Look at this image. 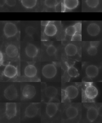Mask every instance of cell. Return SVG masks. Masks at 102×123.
<instances>
[{
    "label": "cell",
    "instance_id": "29",
    "mask_svg": "<svg viewBox=\"0 0 102 123\" xmlns=\"http://www.w3.org/2000/svg\"><path fill=\"white\" fill-rule=\"evenodd\" d=\"M82 36L80 33H76L75 34L72 36L71 41H81Z\"/></svg>",
    "mask_w": 102,
    "mask_h": 123
},
{
    "label": "cell",
    "instance_id": "25",
    "mask_svg": "<svg viewBox=\"0 0 102 123\" xmlns=\"http://www.w3.org/2000/svg\"><path fill=\"white\" fill-rule=\"evenodd\" d=\"M66 35L70 36H73L76 33L75 29L73 25H71L67 27L65 31Z\"/></svg>",
    "mask_w": 102,
    "mask_h": 123
},
{
    "label": "cell",
    "instance_id": "10",
    "mask_svg": "<svg viewBox=\"0 0 102 123\" xmlns=\"http://www.w3.org/2000/svg\"><path fill=\"white\" fill-rule=\"evenodd\" d=\"M58 104L55 103L49 102L46 107V113L49 117L54 116L57 112L58 110Z\"/></svg>",
    "mask_w": 102,
    "mask_h": 123
},
{
    "label": "cell",
    "instance_id": "14",
    "mask_svg": "<svg viewBox=\"0 0 102 123\" xmlns=\"http://www.w3.org/2000/svg\"><path fill=\"white\" fill-rule=\"evenodd\" d=\"M5 52L6 55L10 58H15L18 54V50L17 47L13 44H10L6 47Z\"/></svg>",
    "mask_w": 102,
    "mask_h": 123
},
{
    "label": "cell",
    "instance_id": "39",
    "mask_svg": "<svg viewBox=\"0 0 102 123\" xmlns=\"http://www.w3.org/2000/svg\"><path fill=\"white\" fill-rule=\"evenodd\" d=\"M6 4V0H0V7H3Z\"/></svg>",
    "mask_w": 102,
    "mask_h": 123
},
{
    "label": "cell",
    "instance_id": "12",
    "mask_svg": "<svg viewBox=\"0 0 102 123\" xmlns=\"http://www.w3.org/2000/svg\"><path fill=\"white\" fill-rule=\"evenodd\" d=\"M98 110L93 107H91L88 108L86 113L87 119L90 122L95 121L98 117Z\"/></svg>",
    "mask_w": 102,
    "mask_h": 123
},
{
    "label": "cell",
    "instance_id": "18",
    "mask_svg": "<svg viewBox=\"0 0 102 123\" xmlns=\"http://www.w3.org/2000/svg\"><path fill=\"white\" fill-rule=\"evenodd\" d=\"M65 114L69 119H73L75 118L78 114L77 109L74 106H70L66 109Z\"/></svg>",
    "mask_w": 102,
    "mask_h": 123
},
{
    "label": "cell",
    "instance_id": "15",
    "mask_svg": "<svg viewBox=\"0 0 102 123\" xmlns=\"http://www.w3.org/2000/svg\"><path fill=\"white\" fill-rule=\"evenodd\" d=\"M51 22L50 21V23L45 27L44 33L48 36L53 37L56 34L58 29L56 26Z\"/></svg>",
    "mask_w": 102,
    "mask_h": 123
},
{
    "label": "cell",
    "instance_id": "38",
    "mask_svg": "<svg viewBox=\"0 0 102 123\" xmlns=\"http://www.w3.org/2000/svg\"><path fill=\"white\" fill-rule=\"evenodd\" d=\"M43 43L45 46L48 47V46H50L51 45H52V43L51 41H48L46 40L45 41H43Z\"/></svg>",
    "mask_w": 102,
    "mask_h": 123
},
{
    "label": "cell",
    "instance_id": "35",
    "mask_svg": "<svg viewBox=\"0 0 102 123\" xmlns=\"http://www.w3.org/2000/svg\"><path fill=\"white\" fill-rule=\"evenodd\" d=\"M49 102H52L55 103L57 104H59V100L58 99H57L56 98H54L52 99H51L49 101Z\"/></svg>",
    "mask_w": 102,
    "mask_h": 123
},
{
    "label": "cell",
    "instance_id": "33",
    "mask_svg": "<svg viewBox=\"0 0 102 123\" xmlns=\"http://www.w3.org/2000/svg\"><path fill=\"white\" fill-rule=\"evenodd\" d=\"M99 41H91L90 42V46L97 47L99 46Z\"/></svg>",
    "mask_w": 102,
    "mask_h": 123
},
{
    "label": "cell",
    "instance_id": "20",
    "mask_svg": "<svg viewBox=\"0 0 102 123\" xmlns=\"http://www.w3.org/2000/svg\"><path fill=\"white\" fill-rule=\"evenodd\" d=\"M58 90L54 86L47 87L45 90V94L47 98L52 99L55 98L58 94Z\"/></svg>",
    "mask_w": 102,
    "mask_h": 123
},
{
    "label": "cell",
    "instance_id": "37",
    "mask_svg": "<svg viewBox=\"0 0 102 123\" xmlns=\"http://www.w3.org/2000/svg\"><path fill=\"white\" fill-rule=\"evenodd\" d=\"M61 12H64L66 11V8L63 2L61 3Z\"/></svg>",
    "mask_w": 102,
    "mask_h": 123
},
{
    "label": "cell",
    "instance_id": "24",
    "mask_svg": "<svg viewBox=\"0 0 102 123\" xmlns=\"http://www.w3.org/2000/svg\"><path fill=\"white\" fill-rule=\"evenodd\" d=\"M99 0H86V3L88 6L92 8H95L99 4Z\"/></svg>",
    "mask_w": 102,
    "mask_h": 123
},
{
    "label": "cell",
    "instance_id": "31",
    "mask_svg": "<svg viewBox=\"0 0 102 123\" xmlns=\"http://www.w3.org/2000/svg\"><path fill=\"white\" fill-rule=\"evenodd\" d=\"M73 26L75 29L76 33H80L82 31L81 23L80 22H78L75 23Z\"/></svg>",
    "mask_w": 102,
    "mask_h": 123
},
{
    "label": "cell",
    "instance_id": "11",
    "mask_svg": "<svg viewBox=\"0 0 102 123\" xmlns=\"http://www.w3.org/2000/svg\"><path fill=\"white\" fill-rule=\"evenodd\" d=\"M25 52L27 55L29 57L34 58L37 55L38 50L35 45L30 43L26 47Z\"/></svg>",
    "mask_w": 102,
    "mask_h": 123
},
{
    "label": "cell",
    "instance_id": "28",
    "mask_svg": "<svg viewBox=\"0 0 102 123\" xmlns=\"http://www.w3.org/2000/svg\"><path fill=\"white\" fill-rule=\"evenodd\" d=\"M87 53L90 55H95L97 53V47H93V46H90L88 48L87 50Z\"/></svg>",
    "mask_w": 102,
    "mask_h": 123
},
{
    "label": "cell",
    "instance_id": "21",
    "mask_svg": "<svg viewBox=\"0 0 102 123\" xmlns=\"http://www.w3.org/2000/svg\"><path fill=\"white\" fill-rule=\"evenodd\" d=\"M63 3L66 9L73 10L77 7L79 4V0H64Z\"/></svg>",
    "mask_w": 102,
    "mask_h": 123
},
{
    "label": "cell",
    "instance_id": "23",
    "mask_svg": "<svg viewBox=\"0 0 102 123\" xmlns=\"http://www.w3.org/2000/svg\"><path fill=\"white\" fill-rule=\"evenodd\" d=\"M67 73L70 77L75 78L78 77L79 75V74L78 72L77 69L73 66L68 67L67 69Z\"/></svg>",
    "mask_w": 102,
    "mask_h": 123
},
{
    "label": "cell",
    "instance_id": "32",
    "mask_svg": "<svg viewBox=\"0 0 102 123\" xmlns=\"http://www.w3.org/2000/svg\"><path fill=\"white\" fill-rule=\"evenodd\" d=\"M16 3V0H6V4L10 7L15 6Z\"/></svg>",
    "mask_w": 102,
    "mask_h": 123
},
{
    "label": "cell",
    "instance_id": "5",
    "mask_svg": "<svg viewBox=\"0 0 102 123\" xmlns=\"http://www.w3.org/2000/svg\"><path fill=\"white\" fill-rule=\"evenodd\" d=\"M85 95L87 99H93L98 95V91L97 88L92 85H88L85 90Z\"/></svg>",
    "mask_w": 102,
    "mask_h": 123
},
{
    "label": "cell",
    "instance_id": "1",
    "mask_svg": "<svg viewBox=\"0 0 102 123\" xmlns=\"http://www.w3.org/2000/svg\"><path fill=\"white\" fill-rule=\"evenodd\" d=\"M57 69L53 64H47L43 67L42 69V75L47 79H51L56 75Z\"/></svg>",
    "mask_w": 102,
    "mask_h": 123
},
{
    "label": "cell",
    "instance_id": "13",
    "mask_svg": "<svg viewBox=\"0 0 102 123\" xmlns=\"http://www.w3.org/2000/svg\"><path fill=\"white\" fill-rule=\"evenodd\" d=\"M87 31L88 34L91 36H96L99 33L100 28L96 23H91L87 27Z\"/></svg>",
    "mask_w": 102,
    "mask_h": 123
},
{
    "label": "cell",
    "instance_id": "26",
    "mask_svg": "<svg viewBox=\"0 0 102 123\" xmlns=\"http://www.w3.org/2000/svg\"><path fill=\"white\" fill-rule=\"evenodd\" d=\"M57 52V49L55 46L53 45H51L50 46L48 47L47 49H46V52L48 55L53 56L54 55L56 52Z\"/></svg>",
    "mask_w": 102,
    "mask_h": 123
},
{
    "label": "cell",
    "instance_id": "40",
    "mask_svg": "<svg viewBox=\"0 0 102 123\" xmlns=\"http://www.w3.org/2000/svg\"></svg>",
    "mask_w": 102,
    "mask_h": 123
},
{
    "label": "cell",
    "instance_id": "3",
    "mask_svg": "<svg viewBox=\"0 0 102 123\" xmlns=\"http://www.w3.org/2000/svg\"><path fill=\"white\" fill-rule=\"evenodd\" d=\"M5 98L9 100L16 99L18 97V92L16 87L14 85H11L5 89L4 93Z\"/></svg>",
    "mask_w": 102,
    "mask_h": 123
},
{
    "label": "cell",
    "instance_id": "8",
    "mask_svg": "<svg viewBox=\"0 0 102 123\" xmlns=\"http://www.w3.org/2000/svg\"><path fill=\"white\" fill-rule=\"evenodd\" d=\"M38 110V107L36 104H31L27 107L25 111V115L29 118H32L37 115Z\"/></svg>",
    "mask_w": 102,
    "mask_h": 123
},
{
    "label": "cell",
    "instance_id": "7",
    "mask_svg": "<svg viewBox=\"0 0 102 123\" xmlns=\"http://www.w3.org/2000/svg\"><path fill=\"white\" fill-rule=\"evenodd\" d=\"M64 91L65 97L70 99H75L79 94L78 89L74 86H68Z\"/></svg>",
    "mask_w": 102,
    "mask_h": 123
},
{
    "label": "cell",
    "instance_id": "9",
    "mask_svg": "<svg viewBox=\"0 0 102 123\" xmlns=\"http://www.w3.org/2000/svg\"><path fill=\"white\" fill-rule=\"evenodd\" d=\"M17 68L11 65H6L3 72L4 75L9 78H14L17 75Z\"/></svg>",
    "mask_w": 102,
    "mask_h": 123
},
{
    "label": "cell",
    "instance_id": "36",
    "mask_svg": "<svg viewBox=\"0 0 102 123\" xmlns=\"http://www.w3.org/2000/svg\"><path fill=\"white\" fill-rule=\"evenodd\" d=\"M41 86L42 91L45 90L47 87V85L44 82H42L41 83Z\"/></svg>",
    "mask_w": 102,
    "mask_h": 123
},
{
    "label": "cell",
    "instance_id": "34",
    "mask_svg": "<svg viewBox=\"0 0 102 123\" xmlns=\"http://www.w3.org/2000/svg\"><path fill=\"white\" fill-rule=\"evenodd\" d=\"M50 22V21H41V25L42 26L46 27L47 25H48Z\"/></svg>",
    "mask_w": 102,
    "mask_h": 123
},
{
    "label": "cell",
    "instance_id": "6",
    "mask_svg": "<svg viewBox=\"0 0 102 123\" xmlns=\"http://www.w3.org/2000/svg\"><path fill=\"white\" fill-rule=\"evenodd\" d=\"M36 92V89L34 86L27 85L23 89L22 95L25 99H31L34 98Z\"/></svg>",
    "mask_w": 102,
    "mask_h": 123
},
{
    "label": "cell",
    "instance_id": "19",
    "mask_svg": "<svg viewBox=\"0 0 102 123\" xmlns=\"http://www.w3.org/2000/svg\"><path fill=\"white\" fill-rule=\"evenodd\" d=\"M65 51L66 54L69 56L75 55L77 52V48L76 45L73 44H69L65 47Z\"/></svg>",
    "mask_w": 102,
    "mask_h": 123
},
{
    "label": "cell",
    "instance_id": "4",
    "mask_svg": "<svg viewBox=\"0 0 102 123\" xmlns=\"http://www.w3.org/2000/svg\"><path fill=\"white\" fill-rule=\"evenodd\" d=\"M17 113L16 104L15 103H6L5 114L8 119H11L16 116Z\"/></svg>",
    "mask_w": 102,
    "mask_h": 123
},
{
    "label": "cell",
    "instance_id": "30",
    "mask_svg": "<svg viewBox=\"0 0 102 123\" xmlns=\"http://www.w3.org/2000/svg\"><path fill=\"white\" fill-rule=\"evenodd\" d=\"M26 33L27 34L30 36H32L33 35L35 32V29L33 27L29 26L26 28L25 30Z\"/></svg>",
    "mask_w": 102,
    "mask_h": 123
},
{
    "label": "cell",
    "instance_id": "17",
    "mask_svg": "<svg viewBox=\"0 0 102 123\" xmlns=\"http://www.w3.org/2000/svg\"><path fill=\"white\" fill-rule=\"evenodd\" d=\"M37 73L36 68L32 65H29L26 67L24 69V74L27 77L34 78Z\"/></svg>",
    "mask_w": 102,
    "mask_h": 123
},
{
    "label": "cell",
    "instance_id": "16",
    "mask_svg": "<svg viewBox=\"0 0 102 123\" xmlns=\"http://www.w3.org/2000/svg\"><path fill=\"white\" fill-rule=\"evenodd\" d=\"M99 72L98 68L94 65H90L86 68V74L90 78H95L98 75Z\"/></svg>",
    "mask_w": 102,
    "mask_h": 123
},
{
    "label": "cell",
    "instance_id": "2",
    "mask_svg": "<svg viewBox=\"0 0 102 123\" xmlns=\"http://www.w3.org/2000/svg\"><path fill=\"white\" fill-rule=\"evenodd\" d=\"M4 34L6 37L15 36L18 32L17 27L14 23L11 22L6 23L3 29Z\"/></svg>",
    "mask_w": 102,
    "mask_h": 123
},
{
    "label": "cell",
    "instance_id": "22",
    "mask_svg": "<svg viewBox=\"0 0 102 123\" xmlns=\"http://www.w3.org/2000/svg\"><path fill=\"white\" fill-rule=\"evenodd\" d=\"M22 5L27 9H32L36 6L37 0H21Z\"/></svg>",
    "mask_w": 102,
    "mask_h": 123
},
{
    "label": "cell",
    "instance_id": "27",
    "mask_svg": "<svg viewBox=\"0 0 102 123\" xmlns=\"http://www.w3.org/2000/svg\"><path fill=\"white\" fill-rule=\"evenodd\" d=\"M58 4L57 0H45V4L46 6L48 8H53L55 7Z\"/></svg>",
    "mask_w": 102,
    "mask_h": 123
}]
</instances>
